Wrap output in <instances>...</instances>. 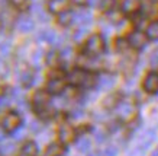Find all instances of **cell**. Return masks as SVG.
I'll return each instance as SVG.
<instances>
[{"label": "cell", "instance_id": "obj_1", "mask_svg": "<svg viewBox=\"0 0 158 156\" xmlns=\"http://www.w3.org/2000/svg\"><path fill=\"white\" fill-rule=\"evenodd\" d=\"M105 51V39L100 34H93L89 37L84 45V53L90 57H97Z\"/></svg>", "mask_w": 158, "mask_h": 156}, {"label": "cell", "instance_id": "obj_2", "mask_svg": "<svg viewBox=\"0 0 158 156\" xmlns=\"http://www.w3.org/2000/svg\"><path fill=\"white\" fill-rule=\"evenodd\" d=\"M15 13L7 0H0V26L5 31H9L13 26Z\"/></svg>", "mask_w": 158, "mask_h": 156}, {"label": "cell", "instance_id": "obj_3", "mask_svg": "<svg viewBox=\"0 0 158 156\" xmlns=\"http://www.w3.org/2000/svg\"><path fill=\"white\" fill-rule=\"evenodd\" d=\"M116 112H118V117L122 121H129L136 114V107L131 101H120L118 104V107H116Z\"/></svg>", "mask_w": 158, "mask_h": 156}, {"label": "cell", "instance_id": "obj_4", "mask_svg": "<svg viewBox=\"0 0 158 156\" xmlns=\"http://www.w3.org/2000/svg\"><path fill=\"white\" fill-rule=\"evenodd\" d=\"M22 124V117H20L18 112H9L6 114L5 118L2 120V128L6 133H15Z\"/></svg>", "mask_w": 158, "mask_h": 156}, {"label": "cell", "instance_id": "obj_5", "mask_svg": "<svg viewBox=\"0 0 158 156\" xmlns=\"http://www.w3.org/2000/svg\"><path fill=\"white\" fill-rule=\"evenodd\" d=\"M48 102H49V92L39 89V91H36L34 93V107H35V111L38 112L39 115L47 111Z\"/></svg>", "mask_w": 158, "mask_h": 156}, {"label": "cell", "instance_id": "obj_6", "mask_svg": "<svg viewBox=\"0 0 158 156\" xmlns=\"http://www.w3.org/2000/svg\"><path fill=\"white\" fill-rule=\"evenodd\" d=\"M147 41H148V37L147 34L144 32H141V31H134V32H131L129 37H128V42L132 48L135 50H141L144 48L145 45H147Z\"/></svg>", "mask_w": 158, "mask_h": 156}, {"label": "cell", "instance_id": "obj_7", "mask_svg": "<svg viewBox=\"0 0 158 156\" xmlns=\"http://www.w3.org/2000/svg\"><path fill=\"white\" fill-rule=\"evenodd\" d=\"M89 73L90 72H86L83 69H74V70H71V73L68 74V82L74 86H84L87 78H89Z\"/></svg>", "mask_w": 158, "mask_h": 156}, {"label": "cell", "instance_id": "obj_8", "mask_svg": "<svg viewBox=\"0 0 158 156\" xmlns=\"http://www.w3.org/2000/svg\"><path fill=\"white\" fill-rule=\"evenodd\" d=\"M144 91L147 93H155L158 92V73L155 72H149L144 79Z\"/></svg>", "mask_w": 158, "mask_h": 156}, {"label": "cell", "instance_id": "obj_9", "mask_svg": "<svg viewBox=\"0 0 158 156\" xmlns=\"http://www.w3.org/2000/svg\"><path fill=\"white\" fill-rule=\"evenodd\" d=\"M74 137H76V131H74V128L71 126H67V124H64V126L60 127V130H58V139H60V143L62 145H68V143H71L74 140Z\"/></svg>", "mask_w": 158, "mask_h": 156}, {"label": "cell", "instance_id": "obj_10", "mask_svg": "<svg viewBox=\"0 0 158 156\" xmlns=\"http://www.w3.org/2000/svg\"><path fill=\"white\" fill-rule=\"evenodd\" d=\"M65 89V80L64 78H51L48 85H47V91L52 95H58V93L64 92Z\"/></svg>", "mask_w": 158, "mask_h": 156}, {"label": "cell", "instance_id": "obj_11", "mask_svg": "<svg viewBox=\"0 0 158 156\" xmlns=\"http://www.w3.org/2000/svg\"><path fill=\"white\" fill-rule=\"evenodd\" d=\"M71 3V0H49L48 2V10L51 13H64L67 12L68 6Z\"/></svg>", "mask_w": 158, "mask_h": 156}, {"label": "cell", "instance_id": "obj_12", "mask_svg": "<svg viewBox=\"0 0 158 156\" xmlns=\"http://www.w3.org/2000/svg\"><path fill=\"white\" fill-rule=\"evenodd\" d=\"M141 6V0H123L122 2V12L125 15H134L136 13Z\"/></svg>", "mask_w": 158, "mask_h": 156}, {"label": "cell", "instance_id": "obj_13", "mask_svg": "<svg viewBox=\"0 0 158 156\" xmlns=\"http://www.w3.org/2000/svg\"><path fill=\"white\" fill-rule=\"evenodd\" d=\"M91 19H93V16L86 9H81V10H78L77 13H74V22H77V24L89 25V24H91Z\"/></svg>", "mask_w": 158, "mask_h": 156}, {"label": "cell", "instance_id": "obj_14", "mask_svg": "<svg viewBox=\"0 0 158 156\" xmlns=\"http://www.w3.org/2000/svg\"><path fill=\"white\" fill-rule=\"evenodd\" d=\"M38 155V146L35 141H26L19 152V156H36Z\"/></svg>", "mask_w": 158, "mask_h": 156}, {"label": "cell", "instance_id": "obj_15", "mask_svg": "<svg viewBox=\"0 0 158 156\" xmlns=\"http://www.w3.org/2000/svg\"><path fill=\"white\" fill-rule=\"evenodd\" d=\"M154 140H155V131H154V130H147V131L142 134V137H141V141H139V149L145 150V149H147V147H148Z\"/></svg>", "mask_w": 158, "mask_h": 156}, {"label": "cell", "instance_id": "obj_16", "mask_svg": "<svg viewBox=\"0 0 158 156\" xmlns=\"http://www.w3.org/2000/svg\"><path fill=\"white\" fill-rule=\"evenodd\" d=\"M115 85V79L112 78V76H102L99 80H97V89L102 91V89H110L112 86Z\"/></svg>", "mask_w": 158, "mask_h": 156}, {"label": "cell", "instance_id": "obj_17", "mask_svg": "<svg viewBox=\"0 0 158 156\" xmlns=\"http://www.w3.org/2000/svg\"><path fill=\"white\" fill-rule=\"evenodd\" d=\"M39 38L41 39H45L47 42H49V44H54L57 45V42L60 41V38H58V35L54 32V31H42L41 34H39Z\"/></svg>", "mask_w": 158, "mask_h": 156}, {"label": "cell", "instance_id": "obj_18", "mask_svg": "<svg viewBox=\"0 0 158 156\" xmlns=\"http://www.w3.org/2000/svg\"><path fill=\"white\" fill-rule=\"evenodd\" d=\"M34 20L32 19H28V18H22L19 20V24H18V28H19L20 32H31V31L34 29Z\"/></svg>", "mask_w": 158, "mask_h": 156}, {"label": "cell", "instance_id": "obj_19", "mask_svg": "<svg viewBox=\"0 0 158 156\" xmlns=\"http://www.w3.org/2000/svg\"><path fill=\"white\" fill-rule=\"evenodd\" d=\"M71 22H74V15H73L71 12L67 10V12L58 15V24L61 25V26H68V25H71Z\"/></svg>", "mask_w": 158, "mask_h": 156}, {"label": "cell", "instance_id": "obj_20", "mask_svg": "<svg viewBox=\"0 0 158 156\" xmlns=\"http://www.w3.org/2000/svg\"><path fill=\"white\" fill-rule=\"evenodd\" d=\"M147 37H148V39H158V20H154V22H151V24L147 26Z\"/></svg>", "mask_w": 158, "mask_h": 156}, {"label": "cell", "instance_id": "obj_21", "mask_svg": "<svg viewBox=\"0 0 158 156\" xmlns=\"http://www.w3.org/2000/svg\"><path fill=\"white\" fill-rule=\"evenodd\" d=\"M90 146H91V143L87 137H81L80 140L77 141V149H78V152H81V153H86V152L90 150Z\"/></svg>", "mask_w": 158, "mask_h": 156}, {"label": "cell", "instance_id": "obj_22", "mask_svg": "<svg viewBox=\"0 0 158 156\" xmlns=\"http://www.w3.org/2000/svg\"><path fill=\"white\" fill-rule=\"evenodd\" d=\"M119 96L116 95V93H113V95H110L109 98H106L105 99V107L107 108H113V107H118V104H119Z\"/></svg>", "mask_w": 158, "mask_h": 156}, {"label": "cell", "instance_id": "obj_23", "mask_svg": "<svg viewBox=\"0 0 158 156\" xmlns=\"http://www.w3.org/2000/svg\"><path fill=\"white\" fill-rule=\"evenodd\" d=\"M58 60H61V59H60V56H57L55 51H51V53H48V56H47V64L51 66V67L57 66Z\"/></svg>", "mask_w": 158, "mask_h": 156}, {"label": "cell", "instance_id": "obj_24", "mask_svg": "<svg viewBox=\"0 0 158 156\" xmlns=\"http://www.w3.org/2000/svg\"><path fill=\"white\" fill-rule=\"evenodd\" d=\"M115 6V0H100V9L103 12H110Z\"/></svg>", "mask_w": 158, "mask_h": 156}, {"label": "cell", "instance_id": "obj_25", "mask_svg": "<svg viewBox=\"0 0 158 156\" xmlns=\"http://www.w3.org/2000/svg\"><path fill=\"white\" fill-rule=\"evenodd\" d=\"M128 47H129L128 39H123V38H118V39H116V50H118V51H125Z\"/></svg>", "mask_w": 158, "mask_h": 156}, {"label": "cell", "instance_id": "obj_26", "mask_svg": "<svg viewBox=\"0 0 158 156\" xmlns=\"http://www.w3.org/2000/svg\"><path fill=\"white\" fill-rule=\"evenodd\" d=\"M32 79H34V74L31 72H26V73L22 74V83H23L25 88H28V86L32 85Z\"/></svg>", "mask_w": 158, "mask_h": 156}, {"label": "cell", "instance_id": "obj_27", "mask_svg": "<svg viewBox=\"0 0 158 156\" xmlns=\"http://www.w3.org/2000/svg\"><path fill=\"white\" fill-rule=\"evenodd\" d=\"M73 56V50L70 48V47H65V48L61 51V54H60V59L64 60V61H68V60L71 59Z\"/></svg>", "mask_w": 158, "mask_h": 156}, {"label": "cell", "instance_id": "obj_28", "mask_svg": "<svg viewBox=\"0 0 158 156\" xmlns=\"http://www.w3.org/2000/svg\"><path fill=\"white\" fill-rule=\"evenodd\" d=\"M12 2V5L15 6V7H18V9L23 10L28 7V0H10Z\"/></svg>", "mask_w": 158, "mask_h": 156}, {"label": "cell", "instance_id": "obj_29", "mask_svg": "<svg viewBox=\"0 0 158 156\" xmlns=\"http://www.w3.org/2000/svg\"><path fill=\"white\" fill-rule=\"evenodd\" d=\"M105 156H118V147L115 146H109L105 150Z\"/></svg>", "mask_w": 158, "mask_h": 156}, {"label": "cell", "instance_id": "obj_30", "mask_svg": "<svg viewBox=\"0 0 158 156\" xmlns=\"http://www.w3.org/2000/svg\"><path fill=\"white\" fill-rule=\"evenodd\" d=\"M12 150H13V143H6V145H3L0 153H2V155H6V153H10Z\"/></svg>", "mask_w": 158, "mask_h": 156}, {"label": "cell", "instance_id": "obj_31", "mask_svg": "<svg viewBox=\"0 0 158 156\" xmlns=\"http://www.w3.org/2000/svg\"><path fill=\"white\" fill-rule=\"evenodd\" d=\"M34 13L36 16H38L39 19H41V22H45V19H47V18H45V13H44L42 10H41V7H34Z\"/></svg>", "mask_w": 158, "mask_h": 156}, {"label": "cell", "instance_id": "obj_32", "mask_svg": "<svg viewBox=\"0 0 158 156\" xmlns=\"http://www.w3.org/2000/svg\"><path fill=\"white\" fill-rule=\"evenodd\" d=\"M149 63H151V66H152V67H158V54H152V56H151Z\"/></svg>", "mask_w": 158, "mask_h": 156}, {"label": "cell", "instance_id": "obj_33", "mask_svg": "<svg viewBox=\"0 0 158 156\" xmlns=\"http://www.w3.org/2000/svg\"><path fill=\"white\" fill-rule=\"evenodd\" d=\"M84 35H86V28H80V29L77 31V34L74 35V38H76V39H80L81 37H84Z\"/></svg>", "mask_w": 158, "mask_h": 156}, {"label": "cell", "instance_id": "obj_34", "mask_svg": "<svg viewBox=\"0 0 158 156\" xmlns=\"http://www.w3.org/2000/svg\"><path fill=\"white\" fill-rule=\"evenodd\" d=\"M31 130H32L34 133H36V131H39V130H41V126H39L36 121H34L32 124H31Z\"/></svg>", "mask_w": 158, "mask_h": 156}, {"label": "cell", "instance_id": "obj_35", "mask_svg": "<svg viewBox=\"0 0 158 156\" xmlns=\"http://www.w3.org/2000/svg\"><path fill=\"white\" fill-rule=\"evenodd\" d=\"M74 3H77V5H84V3H87V0H73Z\"/></svg>", "mask_w": 158, "mask_h": 156}, {"label": "cell", "instance_id": "obj_36", "mask_svg": "<svg viewBox=\"0 0 158 156\" xmlns=\"http://www.w3.org/2000/svg\"><path fill=\"white\" fill-rule=\"evenodd\" d=\"M87 2H89V3H90L91 6H93V5H96V3H97V0H87Z\"/></svg>", "mask_w": 158, "mask_h": 156}, {"label": "cell", "instance_id": "obj_37", "mask_svg": "<svg viewBox=\"0 0 158 156\" xmlns=\"http://www.w3.org/2000/svg\"><path fill=\"white\" fill-rule=\"evenodd\" d=\"M151 156H158V149H155V150L151 153Z\"/></svg>", "mask_w": 158, "mask_h": 156}, {"label": "cell", "instance_id": "obj_38", "mask_svg": "<svg viewBox=\"0 0 158 156\" xmlns=\"http://www.w3.org/2000/svg\"><path fill=\"white\" fill-rule=\"evenodd\" d=\"M3 139H5V136H3V133H2V130H0V141L3 140Z\"/></svg>", "mask_w": 158, "mask_h": 156}, {"label": "cell", "instance_id": "obj_39", "mask_svg": "<svg viewBox=\"0 0 158 156\" xmlns=\"http://www.w3.org/2000/svg\"><path fill=\"white\" fill-rule=\"evenodd\" d=\"M2 95H3V88L0 86V96H2Z\"/></svg>", "mask_w": 158, "mask_h": 156}, {"label": "cell", "instance_id": "obj_40", "mask_svg": "<svg viewBox=\"0 0 158 156\" xmlns=\"http://www.w3.org/2000/svg\"><path fill=\"white\" fill-rule=\"evenodd\" d=\"M90 156H99V155H97V153H91Z\"/></svg>", "mask_w": 158, "mask_h": 156}, {"label": "cell", "instance_id": "obj_41", "mask_svg": "<svg viewBox=\"0 0 158 156\" xmlns=\"http://www.w3.org/2000/svg\"><path fill=\"white\" fill-rule=\"evenodd\" d=\"M44 156H51V155H48V153H44Z\"/></svg>", "mask_w": 158, "mask_h": 156}, {"label": "cell", "instance_id": "obj_42", "mask_svg": "<svg viewBox=\"0 0 158 156\" xmlns=\"http://www.w3.org/2000/svg\"><path fill=\"white\" fill-rule=\"evenodd\" d=\"M0 156H2V153H0Z\"/></svg>", "mask_w": 158, "mask_h": 156}]
</instances>
